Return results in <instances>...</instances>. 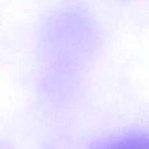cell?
<instances>
[{"label": "cell", "mask_w": 149, "mask_h": 149, "mask_svg": "<svg viewBox=\"0 0 149 149\" xmlns=\"http://www.w3.org/2000/svg\"><path fill=\"white\" fill-rule=\"evenodd\" d=\"M101 149H149V135H128L106 143Z\"/></svg>", "instance_id": "6da1fadb"}]
</instances>
